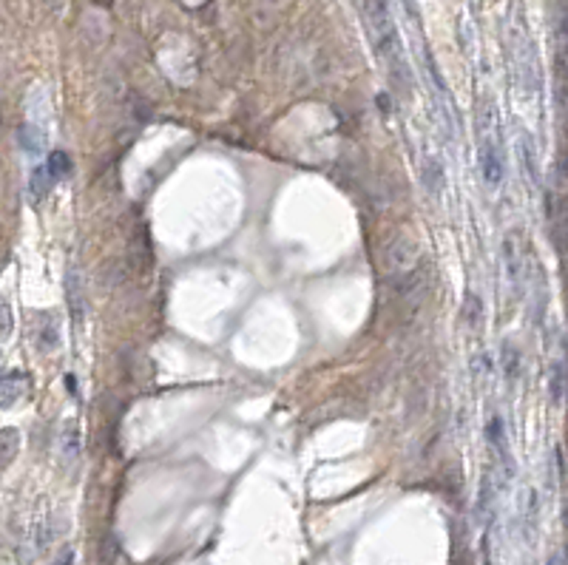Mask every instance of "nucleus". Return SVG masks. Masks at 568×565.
Segmentation results:
<instances>
[{
	"label": "nucleus",
	"instance_id": "nucleus-1",
	"mask_svg": "<svg viewBox=\"0 0 568 565\" xmlns=\"http://www.w3.org/2000/svg\"><path fill=\"white\" fill-rule=\"evenodd\" d=\"M364 15H367V23H370V32H372V40H375L381 60L386 63V69H390V77L395 82H401V85H409V71L404 66L401 40H398L395 23H393V15H390V9H386V3L384 0H367Z\"/></svg>",
	"mask_w": 568,
	"mask_h": 565
},
{
	"label": "nucleus",
	"instance_id": "nucleus-2",
	"mask_svg": "<svg viewBox=\"0 0 568 565\" xmlns=\"http://www.w3.org/2000/svg\"><path fill=\"white\" fill-rule=\"evenodd\" d=\"M486 440L494 452L497 460V478L503 480V486H509V480L515 478V460H512V449H509V437H506V424L500 415H492L486 424Z\"/></svg>",
	"mask_w": 568,
	"mask_h": 565
},
{
	"label": "nucleus",
	"instance_id": "nucleus-3",
	"mask_svg": "<svg viewBox=\"0 0 568 565\" xmlns=\"http://www.w3.org/2000/svg\"><path fill=\"white\" fill-rule=\"evenodd\" d=\"M477 159H481V173L489 191H497L503 185V157H500V145L492 134L483 131L481 145H477Z\"/></svg>",
	"mask_w": 568,
	"mask_h": 565
},
{
	"label": "nucleus",
	"instance_id": "nucleus-4",
	"mask_svg": "<svg viewBox=\"0 0 568 565\" xmlns=\"http://www.w3.org/2000/svg\"><path fill=\"white\" fill-rule=\"evenodd\" d=\"M503 267H506V279H509V290L515 299L523 295V281H526V270H523V256H520V242L515 233L503 236Z\"/></svg>",
	"mask_w": 568,
	"mask_h": 565
},
{
	"label": "nucleus",
	"instance_id": "nucleus-5",
	"mask_svg": "<svg viewBox=\"0 0 568 565\" xmlns=\"http://www.w3.org/2000/svg\"><path fill=\"white\" fill-rule=\"evenodd\" d=\"M26 395H28V375L20 372V370L6 372L3 381H0V406L12 409V406L20 403Z\"/></svg>",
	"mask_w": 568,
	"mask_h": 565
},
{
	"label": "nucleus",
	"instance_id": "nucleus-6",
	"mask_svg": "<svg viewBox=\"0 0 568 565\" xmlns=\"http://www.w3.org/2000/svg\"><path fill=\"white\" fill-rule=\"evenodd\" d=\"M421 182H424V191L429 199H440L443 196V188H446V173H443V165L435 154H424V165H421Z\"/></svg>",
	"mask_w": 568,
	"mask_h": 565
},
{
	"label": "nucleus",
	"instance_id": "nucleus-7",
	"mask_svg": "<svg viewBox=\"0 0 568 565\" xmlns=\"http://www.w3.org/2000/svg\"><path fill=\"white\" fill-rule=\"evenodd\" d=\"M517 151H520V162H523V171L528 176V182L537 188V182H540V165H537V151H534V142L526 131H520L517 137Z\"/></svg>",
	"mask_w": 568,
	"mask_h": 565
},
{
	"label": "nucleus",
	"instance_id": "nucleus-8",
	"mask_svg": "<svg viewBox=\"0 0 568 565\" xmlns=\"http://www.w3.org/2000/svg\"><path fill=\"white\" fill-rule=\"evenodd\" d=\"M500 367H503V375L509 383L517 381L520 375V349L512 344V341H503V349H500Z\"/></svg>",
	"mask_w": 568,
	"mask_h": 565
},
{
	"label": "nucleus",
	"instance_id": "nucleus-9",
	"mask_svg": "<svg viewBox=\"0 0 568 565\" xmlns=\"http://www.w3.org/2000/svg\"><path fill=\"white\" fill-rule=\"evenodd\" d=\"M463 321L469 330H481L483 327V299L477 293H466V302H463Z\"/></svg>",
	"mask_w": 568,
	"mask_h": 565
},
{
	"label": "nucleus",
	"instance_id": "nucleus-10",
	"mask_svg": "<svg viewBox=\"0 0 568 565\" xmlns=\"http://www.w3.org/2000/svg\"><path fill=\"white\" fill-rule=\"evenodd\" d=\"M80 429L74 424H69L63 429V435H60V452H63V460L66 463H74L80 458Z\"/></svg>",
	"mask_w": 568,
	"mask_h": 565
},
{
	"label": "nucleus",
	"instance_id": "nucleus-11",
	"mask_svg": "<svg viewBox=\"0 0 568 565\" xmlns=\"http://www.w3.org/2000/svg\"><path fill=\"white\" fill-rule=\"evenodd\" d=\"M57 344H60V330H57V321H54L51 315L40 318V330H37V347H40L43 352H51V349H57Z\"/></svg>",
	"mask_w": 568,
	"mask_h": 565
},
{
	"label": "nucleus",
	"instance_id": "nucleus-12",
	"mask_svg": "<svg viewBox=\"0 0 568 565\" xmlns=\"http://www.w3.org/2000/svg\"><path fill=\"white\" fill-rule=\"evenodd\" d=\"M51 185H54V180H51V173H49V168H46V162H43V165L35 168V173H32V202L46 199V193H49Z\"/></svg>",
	"mask_w": 568,
	"mask_h": 565
},
{
	"label": "nucleus",
	"instance_id": "nucleus-13",
	"mask_svg": "<svg viewBox=\"0 0 568 565\" xmlns=\"http://www.w3.org/2000/svg\"><path fill=\"white\" fill-rule=\"evenodd\" d=\"M66 293H69V304H71V318L74 324H83V293H80V284H77V276L69 273L66 279Z\"/></svg>",
	"mask_w": 568,
	"mask_h": 565
},
{
	"label": "nucleus",
	"instance_id": "nucleus-14",
	"mask_svg": "<svg viewBox=\"0 0 568 565\" xmlns=\"http://www.w3.org/2000/svg\"><path fill=\"white\" fill-rule=\"evenodd\" d=\"M43 134L40 131H35V128H28V125H23L20 128V145H23V151L26 154H32V157H37L40 154V148H43Z\"/></svg>",
	"mask_w": 568,
	"mask_h": 565
},
{
	"label": "nucleus",
	"instance_id": "nucleus-15",
	"mask_svg": "<svg viewBox=\"0 0 568 565\" xmlns=\"http://www.w3.org/2000/svg\"><path fill=\"white\" fill-rule=\"evenodd\" d=\"M0 446H3V466H12V460L20 452V435L15 429H3V437H0Z\"/></svg>",
	"mask_w": 568,
	"mask_h": 565
},
{
	"label": "nucleus",
	"instance_id": "nucleus-16",
	"mask_svg": "<svg viewBox=\"0 0 568 565\" xmlns=\"http://www.w3.org/2000/svg\"><path fill=\"white\" fill-rule=\"evenodd\" d=\"M46 168H49V173H51V180L57 182V180H63V176H69V171H71V162H69V157H66L63 151H54V154L49 157Z\"/></svg>",
	"mask_w": 568,
	"mask_h": 565
},
{
	"label": "nucleus",
	"instance_id": "nucleus-17",
	"mask_svg": "<svg viewBox=\"0 0 568 565\" xmlns=\"http://www.w3.org/2000/svg\"><path fill=\"white\" fill-rule=\"evenodd\" d=\"M489 500H492V480H489V474L483 478V486H481V497H477V517H483L489 512Z\"/></svg>",
	"mask_w": 568,
	"mask_h": 565
},
{
	"label": "nucleus",
	"instance_id": "nucleus-18",
	"mask_svg": "<svg viewBox=\"0 0 568 565\" xmlns=\"http://www.w3.org/2000/svg\"><path fill=\"white\" fill-rule=\"evenodd\" d=\"M551 395H554V401H560V395H562V367L560 364H554V370H551Z\"/></svg>",
	"mask_w": 568,
	"mask_h": 565
},
{
	"label": "nucleus",
	"instance_id": "nucleus-19",
	"mask_svg": "<svg viewBox=\"0 0 568 565\" xmlns=\"http://www.w3.org/2000/svg\"><path fill=\"white\" fill-rule=\"evenodd\" d=\"M0 313H3V333H0V336H3V341H6L9 333H12V307L3 302V304H0Z\"/></svg>",
	"mask_w": 568,
	"mask_h": 565
},
{
	"label": "nucleus",
	"instance_id": "nucleus-20",
	"mask_svg": "<svg viewBox=\"0 0 568 565\" xmlns=\"http://www.w3.org/2000/svg\"><path fill=\"white\" fill-rule=\"evenodd\" d=\"M71 562H74V551H71V548L60 551V557L54 559V565H71Z\"/></svg>",
	"mask_w": 568,
	"mask_h": 565
},
{
	"label": "nucleus",
	"instance_id": "nucleus-21",
	"mask_svg": "<svg viewBox=\"0 0 568 565\" xmlns=\"http://www.w3.org/2000/svg\"><path fill=\"white\" fill-rule=\"evenodd\" d=\"M546 565H557V562H554V559H549V562H546Z\"/></svg>",
	"mask_w": 568,
	"mask_h": 565
}]
</instances>
